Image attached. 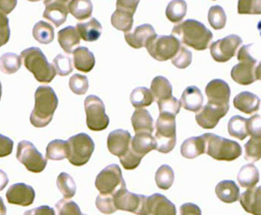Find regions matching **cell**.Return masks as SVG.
<instances>
[{"mask_svg": "<svg viewBox=\"0 0 261 215\" xmlns=\"http://www.w3.org/2000/svg\"><path fill=\"white\" fill-rule=\"evenodd\" d=\"M173 36H177L183 44L196 51L206 50L212 41L213 33L202 23L194 19H188L176 25L172 30Z\"/></svg>", "mask_w": 261, "mask_h": 215, "instance_id": "cell-1", "label": "cell"}, {"mask_svg": "<svg viewBox=\"0 0 261 215\" xmlns=\"http://www.w3.org/2000/svg\"><path fill=\"white\" fill-rule=\"evenodd\" d=\"M58 107V98L49 86H39L35 93V107L30 115V122L35 127H45L54 118Z\"/></svg>", "mask_w": 261, "mask_h": 215, "instance_id": "cell-2", "label": "cell"}, {"mask_svg": "<svg viewBox=\"0 0 261 215\" xmlns=\"http://www.w3.org/2000/svg\"><path fill=\"white\" fill-rule=\"evenodd\" d=\"M253 44L244 45L238 51L237 59L239 64L231 68L230 76L235 83L241 85H250L260 80V63L251 55L250 49Z\"/></svg>", "mask_w": 261, "mask_h": 215, "instance_id": "cell-3", "label": "cell"}, {"mask_svg": "<svg viewBox=\"0 0 261 215\" xmlns=\"http://www.w3.org/2000/svg\"><path fill=\"white\" fill-rule=\"evenodd\" d=\"M205 142V153L218 161L236 160L242 155L243 150L238 142L222 138L213 133L201 135Z\"/></svg>", "mask_w": 261, "mask_h": 215, "instance_id": "cell-4", "label": "cell"}, {"mask_svg": "<svg viewBox=\"0 0 261 215\" xmlns=\"http://www.w3.org/2000/svg\"><path fill=\"white\" fill-rule=\"evenodd\" d=\"M21 58L23 60L24 66L32 73L38 82L43 83L53 82L56 72L39 48L31 47L22 51Z\"/></svg>", "mask_w": 261, "mask_h": 215, "instance_id": "cell-5", "label": "cell"}, {"mask_svg": "<svg viewBox=\"0 0 261 215\" xmlns=\"http://www.w3.org/2000/svg\"><path fill=\"white\" fill-rule=\"evenodd\" d=\"M156 150L162 154L172 152L176 144V123L175 116L160 113L156 122Z\"/></svg>", "mask_w": 261, "mask_h": 215, "instance_id": "cell-6", "label": "cell"}, {"mask_svg": "<svg viewBox=\"0 0 261 215\" xmlns=\"http://www.w3.org/2000/svg\"><path fill=\"white\" fill-rule=\"evenodd\" d=\"M67 158L73 165L82 166L89 162L95 148L92 138L86 133H80L68 138Z\"/></svg>", "mask_w": 261, "mask_h": 215, "instance_id": "cell-7", "label": "cell"}, {"mask_svg": "<svg viewBox=\"0 0 261 215\" xmlns=\"http://www.w3.org/2000/svg\"><path fill=\"white\" fill-rule=\"evenodd\" d=\"M87 127L92 131H102L109 125V117L106 113L103 100L97 95L91 94L84 101Z\"/></svg>", "mask_w": 261, "mask_h": 215, "instance_id": "cell-8", "label": "cell"}, {"mask_svg": "<svg viewBox=\"0 0 261 215\" xmlns=\"http://www.w3.org/2000/svg\"><path fill=\"white\" fill-rule=\"evenodd\" d=\"M126 183L120 166L116 164L108 165L98 174L95 186L103 196H113L119 189L125 186Z\"/></svg>", "mask_w": 261, "mask_h": 215, "instance_id": "cell-9", "label": "cell"}, {"mask_svg": "<svg viewBox=\"0 0 261 215\" xmlns=\"http://www.w3.org/2000/svg\"><path fill=\"white\" fill-rule=\"evenodd\" d=\"M181 42L173 35L171 36H157L146 46L148 54L154 59L164 62L173 59L178 53Z\"/></svg>", "mask_w": 261, "mask_h": 215, "instance_id": "cell-10", "label": "cell"}, {"mask_svg": "<svg viewBox=\"0 0 261 215\" xmlns=\"http://www.w3.org/2000/svg\"><path fill=\"white\" fill-rule=\"evenodd\" d=\"M16 157L28 171L34 173L42 172L47 165V159L28 140H22L18 144Z\"/></svg>", "mask_w": 261, "mask_h": 215, "instance_id": "cell-11", "label": "cell"}, {"mask_svg": "<svg viewBox=\"0 0 261 215\" xmlns=\"http://www.w3.org/2000/svg\"><path fill=\"white\" fill-rule=\"evenodd\" d=\"M147 198L143 195L129 192L126 185L119 189L113 195V200L117 210H125L136 215H144Z\"/></svg>", "mask_w": 261, "mask_h": 215, "instance_id": "cell-12", "label": "cell"}, {"mask_svg": "<svg viewBox=\"0 0 261 215\" xmlns=\"http://www.w3.org/2000/svg\"><path fill=\"white\" fill-rule=\"evenodd\" d=\"M139 1L119 0L117 1V10L111 16V23L116 29L128 33L134 25V15L136 13Z\"/></svg>", "mask_w": 261, "mask_h": 215, "instance_id": "cell-13", "label": "cell"}, {"mask_svg": "<svg viewBox=\"0 0 261 215\" xmlns=\"http://www.w3.org/2000/svg\"><path fill=\"white\" fill-rule=\"evenodd\" d=\"M243 39L238 35H229L223 39H218L210 46V53L213 59L219 63H225L235 56Z\"/></svg>", "mask_w": 261, "mask_h": 215, "instance_id": "cell-14", "label": "cell"}, {"mask_svg": "<svg viewBox=\"0 0 261 215\" xmlns=\"http://www.w3.org/2000/svg\"><path fill=\"white\" fill-rule=\"evenodd\" d=\"M205 94L210 105L229 109L230 88L228 83L221 79H215L205 87Z\"/></svg>", "mask_w": 261, "mask_h": 215, "instance_id": "cell-15", "label": "cell"}, {"mask_svg": "<svg viewBox=\"0 0 261 215\" xmlns=\"http://www.w3.org/2000/svg\"><path fill=\"white\" fill-rule=\"evenodd\" d=\"M144 215H176V208L164 195L153 194L147 198Z\"/></svg>", "mask_w": 261, "mask_h": 215, "instance_id": "cell-16", "label": "cell"}, {"mask_svg": "<svg viewBox=\"0 0 261 215\" xmlns=\"http://www.w3.org/2000/svg\"><path fill=\"white\" fill-rule=\"evenodd\" d=\"M228 110L229 109L206 104L198 112H196V122L200 127L204 129H213L218 126L220 119L226 116Z\"/></svg>", "mask_w": 261, "mask_h": 215, "instance_id": "cell-17", "label": "cell"}, {"mask_svg": "<svg viewBox=\"0 0 261 215\" xmlns=\"http://www.w3.org/2000/svg\"><path fill=\"white\" fill-rule=\"evenodd\" d=\"M6 198L10 204L20 205L27 207L33 204L36 193L32 186L25 183H15L9 188Z\"/></svg>", "mask_w": 261, "mask_h": 215, "instance_id": "cell-18", "label": "cell"}, {"mask_svg": "<svg viewBox=\"0 0 261 215\" xmlns=\"http://www.w3.org/2000/svg\"><path fill=\"white\" fill-rule=\"evenodd\" d=\"M158 35L151 25L145 23L135 29L134 32L125 33L126 42L134 49H141L146 47Z\"/></svg>", "mask_w": 261, "mask_h": 215, "instance_id": "cell-19", "label": "cell"}, {"mask_svg": "<svg viewBox=\"0 0 261 215\" xmlns=\"http://www.w3.org/2000/svg\"><path fill=\"white\" fill-rule=\"evenodd\" d=\"M66 0H46L44 1L45 4V11L43 17L45 19H48L53 22L56 28H59L66 21L68 9H67Z\"/></svg>", "mask_w": 261, "mask_h": 215, "instance_id": "cell-20", "label": "cell"}, {"mask_svg": "<svg viewBox=\"0 0 261 215\" xmlns=\"http://www.w3.org/2000/svg\"><path fill=\"white\" fill-rule=\"evenodd\" d=\"M132 136L127 130L117 129L109 133L108 138V148L111 155L120 157L125 155L130 147Z\"/></svg>", "mask_w": 261, "mask_h": 215, "instance_id": "cell-21", "label": "cell"}, {"mask_svg": "<svg viewBox=\"0 0 261 215\" xmlns=\"http://www.w3.org/2000/svg\"><path fill=\"white\" fill-rule=\"evenodd\" d=\"M244 210L253 215H261V187L247 189L240 198Z\"/></svg>", "mask_w": 261, "mask_h": 215, "instance_id": "cell-22", "label": "cell"}, {"mask_svg": "<svg viewBox=\"0 0 261 215\" xmlns=\"http://www.w3.org/2000/svg\"><path fill=\"white\" fill-rule=\"evenodd\" d=\"M233 105L240 111L246 114H252L259 110L260 100L256 94L245 91L234 98Z\"/></svg>", "mask_w": 261, "mask_h": 215, "instance_id": "cell-23", "label": "cell"}, {"mask_svg": "<svg viewBox=\"0 0 261 215\" xmlns=\"http://www.w3.org/2000/svg\"><path fill=\"white\" fill-rule=\"evenodd\" d=\"M180 105L184 109L193 112H198L202 108L203 95L197 86H189L181 95Z\"/></svg>", "mask_w": 261, "mask_h": 215, "instance_id": "cell-24", "label": "cell"}, {"mask_svg": "<svg viewBox=\"0 0 261 215\" xmlns=\"http://www.w3.org/2000/svg\"><path fill=\"white\" fill-rule=\"evenodd\" d=\"M132 125L136 134L147 133L152 134L154 121L152 116L146 109H136L132 116Z\"/></svg>", "mask_w": 261, "mask_h": 215, "instance_id": "cell-25", "label": "cell"}, {"mask_svg": "<svg viewBox=\"0 0 261 215\" xmlns=\"http://www.w3.org/2000/svg\"><path fill=\"white\" fill-rule=\"evenodd\" d=\"M130 148L141 157L156 150V140L151 134L138 133L130 140Z\"/></svg>", "mask_w": 261, "mask_h": 215, "instance_id": "cell-26", "label": "cell"}, {"mask_svg": "<svg viewBox=\"0 0 261 215\" xmlns=\"http://www.w3.org/2000/svg\"><path fill=\"white\" fill-rule=\"evenodd\" d=\"M74 55V65L75 68L79 71L88 72L92 71L95 66V57L93 53L86 47H79L73 51Z\"/></svg>", "mask_w": 261, "mask_h": 215, "instance_id": "cell-27", "label": "cell"}, {"mask_svg": "<svg viewBox=\"0 0 261 215\" xmlns=\"http://www.w3.org/2000/svg\"><path fill=\"white\" fill-rule=\"evenodd\" d=\"M216 194L222 202L230 204L239 200L240 188L234 181L225 180L218 182L216 186Z\"/></svg>", "mask_w": 261, "mask_h": 215, "instance_id": "cell-28", "label": "cell"}, {"mask_svg": "<svg viewBox=\"0 0 261 215\" xmlns=\"http://www.w3.org/2000/svg\"><path fill=\"white\" fill-rule=\"evenodd\" d=\"M76 29L81 39L88 42L96 41L102 34V25L95 18H92L88 22H79Z\"/></svg>", "mask_w": 261, "mask_h": 215, "instance_id": "cell-29", "label": "cell"}, {"mask_svg": "<svg viewBox=\"0 0 261 215\" xmlns=\"http://www.w3.org/2000/svg\"><path fill=\"white\" fill-rule=\"evenodd\" d=\"M180 153L183 155V157L188 159H194L196 157L205 154L204 139L201 136L187 138L181 145Z\"/></svg>", "mask_w": 261, "mask_h": 215, "instance_id": "cell-30", "label": "cell"}, {"mask_svg": "<svg viewBox=\"0 0 261 215\" xmlns=\"http://www.w3.org/2000/svg\"><path fill=\"white\" fill-rule=\"evenodd\" d=\"M58 42L66 54H72L76 45L81 43V37L74 27H66L58 32Z\"/></svg>", "mask_w": 261, "mask_h": 215, "instance_id": "cell-31", "label": "cell"}, {"mask_svg": "<svg viewBox=\"0 0 261 215\" xmlns=\"http://www.w3.org/2000/svg\"><path fill=\"white\" fill-rule=\"evenodd\" d=\"M150 88L154 100H156L157 102L173 97V86L169 82L168 79L163 76L154 78L151 82Z\"/></svg>", "mask_w": 261, "mask_h": 215, "instance_id": "cell-32", "label": "cell"}, {"mask_svg": "<svg viewBox=\"0 0 261 215\" xmlns=\"http://www.w3.org/2000/svg\"><path fill=\"white\" fill-rule=\"evenodd\" d=\"M237 180L242 187H255L260 181L259 171L254 164H247L240 170Z\"/></svg>", "mask_w": 261, "mask_h": 215, "instance_id": "cell-33", "label": "cell"}, {"mask_svg": "<svg viewBox=\"0 0 261 215\" xmlns=\"http://www.w3.org/2000/svg\"><path fill=\"white\" fill-rule=\"evenodd\" d=\"M67 9L79 21H83L92 16L93 3L90 0H72L68 1Z\"/></svg>", "mask_w": 261, "mask_h": 215, "instance_id": "cell-34", "label": "cell"}, {"mask_svg": "<svg viewBox=\"0 0 261 215\" xmlns=\"http://www.w3.org/2000/svg\"><path fill=\"white\" fill-rule=\"evenodd\" d=\"M34 39L41 44H49L55 39V28L49 22L39 21L33 28Z\"/></svg>", "mask_w": 261, "mask_h": 215, "instance_id": "cell-35", "label": "cell"}, {"mask_svg": "<svg viewBox=\"0 0 261 215\" xmlns=\"http://www.w3.org/2000/svg\"><path fill=\"white\" fill-rule=\"evenodd\" d=\"M228 131L231 137L244 140L248 136L247 119L240 115L232 116L228 121Z\"/></svg>", "mask_w": 261, "mask_h": 215, "instance_id": "cell-36", "label": "cell"}, {"mask_svg": "<svg viewBox=\"0 0 261 215\" xmlns=\"http://www.w3.org/2000/svg\"><path fill=\"white\" fill-rule=\"evenodd\" d=\"M130 100L132 105L136 109H142L151 105L154 101L152 93L146 87H137L130 93Z\"/></svg>", "mask_w": 261, "mask_h": 215, "instance_id": "cell-37", "label": "cell"}, {"mask_svg": "<svg viewBox=\"0 0 261 215\" xmlns=\"http://www.w3.org/2000/svg\"><path fill=\"white\" fill-rule=\"evenodd\" d=\"M67 158V144L62 139L50 141L46 148V159L60 161Z\"/></svg>", "mask_w": 261, "mask_h": 215, "instance_id": "cell-38", "label": "cell"}, {"mask_svg": "<svg viewBox=\"0 0 261 215\" xmlns=\"http://www.w3.org/2000/svg\"><path fill=\"white\" fill-rule=\"evenodd\" d=\"M188 6L186 1L175 0L169 3L165 14L170 22H179L185 18Z\"/></svg>", "mask_w": 261, "mask_h": 215, "instance_id": "cell-39", "label": "cell"}, {"mask_svg": "<svg viewBox=\"0 0 261 215\" xmlns=\"http://www.w3.org/2000/svg\"><path fill=\"white\" fill-rule=\"evenodd\" d=\"M21 66L22 58L14 53H7L0 57V69L5 74L16 73Z\"/></svg>", "mask_w": 261, "mask_h": 215, "instance_id": "cell-40", "label": "cell"}, {"mask_svg": "<svg viewBox=\"0 0 261 215\" xmlns=\"http://www.w3.org/2000/svg\"><path fill=\"white\" fill-rule=\"evenodd\" d=\"M57 187L65 199H72L76 195V182L72 176L65 172H62L57 178Z\"/></svg>", "mask_w": 261, "mask_h": 215, "instance_id": "cell-41", "label": "cell"}, {"mask_svg": "<svg viewBox=\"0 0 261 215\" xmlns=\"http://www.w3.org/2000/svg\"><path fill=\"white\" fill-rule=\"evenodd\" d=\"M155 182L160 189L168 190L174 182V172L168 165H161L155 175Z\"/></svg>", "mask_w": 261, "mask_h": 215, "instance_id": "cell-42", "label": "cell"}, {"mask_svg": "<svg viewBox=\"0 0 261 215\" xmlns=\"http://www.w3.org/2000/svg\"><path fill=\"white\" fill-rule=\"evenodd\" d=\"M208 22L216 30L223 29L227 22V15L223 8L220 6H213L208 12Z\"/></svg>", "mask_w": 261, "mask_h": 215, "instance_id": "cell-43", "label": "cell"}, {"mask_svg": "<svg viewBox=\"0 0 261 215\" xmlns=\"http://www.w3.org/2000/svg\"><path fill=\"white\" fill-rule=\"evenodd\" d=\"M53 66L56 74L59 76L65 77L68 76L73 71V62L68 55L60 54L53 61Z\"/></svg>", "mask_w": 261, "mask_h": 215, "instance_id": "cell-44", "label": "cell"}, {"mask_svg": "<svg viewBox=\"0 0 261 215\" xmlns=\"http://www.w3.org/2000/svg\"><path fill=\"white\" fill-rule=\"evenodd\" d=\"M245 160L254 163L260 160L261 138L251 137L250 139L245 145Z\"/></svg>", "mask_w": 261, "mask_h": 215, "instance_id": "cell-45", "label": "cell"}, {"mask_svg": "<svg viewBox=\"0 0 261 215\" xmlns=\"http://www.w3.org/2000/svg\"><path fill=\"white\" fill-rule=\"evenodd\" d=\"M55 208L57 215H86L82 213L79 205L72 200L61 199L55 205Z\"/></svg>", "mask_w": 261, "mask_h": 215, "instance_id": "cell-46", "label": "cell"}, {"mask_svg": "<svg viewBox=\"0 0 261 215\" xmlns=\"http://www.w3.org/2000/svg\"><path fill=\"white\" fill-rule=\"evenodd\" d=\"M157 104L159 106L160 113H167L171 115L176 116L179 113L180 110H181L179 100L175 99L174 97L158 101Z\"/></svg>", "mask_w": 261, "mask_h": 215, "instance_id": "cell-47", "label": "cell"}, {"mask_svg": "<svg viewBox=\"0 0 261 215\" xmlns=\"http://www.w3.org/2000/svg\"><path fill=\"white\" fill-rule=\"evenodd\" d=\"M69 87L74 94L82 95L86 94L89 88L88 78L81 74H75L69 80Z\"/></svg>", "mask_w": 261, "mask_h": 215, "instance_id": "cell-48", "label": "cell"}, {"mask_svg": "<svg viewBox=\"0 0 261 215\" xmlns=\"http://www.w3.org/2000/svg\"><path fill=\"white\" fill-rule=\"evenodd\" d=\"M191 62H192V53L184 46L180 47L178 53L172 59L173 65L180 69H184L188 66H191Z\"/></svg>", "mask_w": 261, "mask_h": 215, "instance_id": "cell-49", "label": "cell"}, {"mask_svg": "<svg viewBox=\"0 0 261 215\" xmlns=\"http://www.w3.org/2000/svg\"><path fill=\"white\" fill-rule=\"evenodd\" d=\"M120 158V163L122 166L125 169L126 171H133L136 170L138 165H140L143 157L136 154L132 148L129 147L128 151L126 152L125 155H122L119 157Z\"/></svg>", "mask_w": 261, "mask_h": 215, "instance_id": "cell-50", "label": "cell"}, {"mask_svg": "<svg viewBox=\"0 0 261 215\" xmlns=\"http://www.w3.org/2000/svg\"><path fill=\"white\" fill-rule=\"evenodd\" d=\"M95 204L97 207L98 210L101 211L103 214H112L117 209L115 207L113 196H103L99 195L96 198Z\"/></svg>", "mask_w": 261, "mask_h": 215, "instance_id": "cell-51", "label": "cell"}, {"mask_svg": "<svg viewBox=\"0 0 261 215\" xmlns=\"http://www.w3.org/2000/svg\"><path fill=\"white\" fill-rule=\"evenodd\" d=\"M260 1L240 0L238 2L239 14H260Z\"/></svg>", "mask_w": 261, "mask_h": 215, "instance_id": "cell-52", "label": "cell"}, {"mask_svg": "<svg viewBox=\"0 0 261 215\" xmlns=\"http://www.w3.org/2000/svg\"><path fill=\"white\" fill-rule=\"evenodd\" d=\"M11 37V29L8 17L0 13V47L7 44Z\"/></svg>", "mask_w": 261, "mask_h": 215, "instance_id": "cell-53", "label": "cell"}, {"mask_svg": "<svg viewBox=\"0 0 261 215\" xmlns=\"http://www.w3.org/2000/svg\"><path fill=\"white\" fill-rule=\"evenodd\" d=\"M247 130L251 137L261 138L260 115L256 114L247 119Z\"/></svg>", "mask_w": 261, "mask_h": 215, "instance_id": "cell-54", "label": "cell"}, {"mask_svg": "<svg viewBox=\"0 0 261 215\" xmlns=\"http://www.w3.org/2000/svg\"><path fill=\"white\" fill-rule=\"evenodd\" d=\"M14 142L11 138L0 134V157H6L11 155Z\"/></svg>", "mask_w": 261, "mask_h": 215, "instance_id": "cell-55", "label": "cell"}, {"mask_svg": "<svg viewBox=\"0 0 261 215\" xmlns=\"http://www.w3.org/2000/svg\"><path fill=\"white\" fill-rule=\"evenodd\" d=\"M180 215H201V210L198 205L185 203L180 207Z\"/></svg>", "mask_w": 261, "mask_h": 215, "instance_id": "cell-56", "label": "cell"}, {"mask_svg": "<svg viewBox=\"0 0 261 215\" xmlns=\"http://www.w3.org/2000/svg\"><path fill=\"white\" fill-rule=\"evenodd\" d=\"M23 215H55V211L49 206H40L33 210L25 211Z\"/></svg>", "mask_w": 261, "mask_h": 215, "instance_id": "cell-57", "label": "cell"}, {"mask_svg": "<svg viewBox=\"0 0 261 215\" xmlns=\"http://www.w3.org/2000/svg\"><path fill=\"white\" fill-rule=\"evenodd\" d=\"M17 5V1H0V13L2 14H8L11 11L15 9Z\"/></svg>", "mask_w": 261, "mask_h": 215, "instance_id": "cell-58", "label": "cell"}, {"mask_svg": "<svg viewBox=\"0 0 261 215\" xmlns=\"http://www.w3.org/2000/svg\"><path fill=\"white\" fill-rule=\"evenodd\" d=\"M9 183V178L7 176L6 172L0 170V191H2Z\"/></svg>", "mask_w": 261, "mask_h": 215, "instance_id": "cell-59", "label": "cell"}, {"mask_svg": "<svg viewBox=\"0 0 261 215\" xmlns=\"http://www.w3.org/2000/svg\"><path fill=\"white\" fill-rule=\"evenodd\" d=\"M6 214H7V208H6L5 204H4L3 199L0 197V215Z\"/></svg>", "mask_w": 261, "mask_h": 215, "instance_id": "cell-60", "label": "cell"}, {"mask_svg": "<svg viewBox=\"0 0 261 215\" xmlns=\"http://www.w3.org/2000/svg\"><path fill=\"white\" fill-rule=\"evenodd\" d=\"M1 95H2V84H1V82H0V100H1Z\"/></svg>", "mask_w": 261, "mask_h": 215, "instance_id": "cell-61", "label": "cell"}]
</instances>
